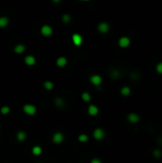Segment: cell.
<instances>
[{"label":"cell","instance_id":"cell-1","mask_svg":"<svg viewBox=\"0 0 162 163\" xmlns=\"http://www.w3.org/2000/svg\"><path fill=\"white\" fill-rule=\"evenodd\" d=\"M93 136L95 140H102L105 136V132L103 129L96 128L93 133Z\"/></svg>","mask_w":162,"mask_h":163},{"label":"cell","instance_id":"cell-2","mask_svg":"<svg viewBox=\"0 0 162 163\" xmlns=\"http://www.w3.org/2000/svg\"><path fill=\"white\" fill-rule=\"evenodd\" d=\"M23 111L27 114H29V116H33V114H35V113H36V107L35 105H32V104H26V105H24Z\"/></svg>","mask_w":162,"mask_h":163},{"label":"cell","instance_id":"cell-3","mask_svg":"<svg viewBox=\"0 0 162 163\" xmlns=\"http://www.w3.org/2000/svg\"><path fill=\"white\" fill-rule=\"evenodd\" d=\"M131 44V39L128 36H122L118 40V46L120 48H128Z\"/></svg>","mask_w":162,"mask_h":163},{"label":"cell","instance_id":"cell-4","mask_svg":"<svg viewBox=\"0 0 162 163\" xmlns=\"http://www.w3.org/2000/svg\"><path fill=\"white\" fill-rule=\"evenodd\" d=\"M97 30L100 33H107L110 31V25L106 22H101L97 26Z\"/></svg>","mask_w":162,"mask_h":163},{"label":"cell","instance_id":"cell-5","mask_svg":"<svg viewBox=\"0 0 162 163\" xmlns=\"http://www.w3.org/2000/svg\"><path fill=\"white\" fill-rule=\"evenodd\" d=\"M40 31H41L42 35L48 37V36H50L51 34L53 33V28L51 27V26H49V25H44V26H42Z\"/></svg>","mask_w":162,"mask_h":163},{"label":"cell","instance_id":"cell-6","mask_svg":"<svg viewBox=\"0 0 162 163\" xmlns=\"http://www.w3.org/2000/svg\"><path fill=\"white\" fill-rule=\"evenodd\" d=\"M90 81L93 85L95 86H99L102 82V77L99 74H93L90 77Z\"/></svg>","mask_w":162,"mask_h":163},{"label":"cell","instance_id":"cell-7","mask_svg":"<svg viewBox=\"0 0 162 163\" xmlns=\"http://www.w3.org/2000/svg\"><path fill=\"white\" fill-rule=\"evenodd\" d=\"M72 40H73V44L75 46H77V47L83 43V38H82V36L79 33H73L72 36Z\"/></svg>","mask_w":162,"mask_h":163},{"label":"cell","instance_id":"cell-8","mask_svg":"<svg viewBox=\"0 0 162 163\" xmlns=\"http://www.w3.org/2000/svg\"><path fill=\"white\" fill-rule=\"evenodd\" d=\"M63 140H64L63 134L59 133V132L55 133L53 136V143H55V144H60V143L63 142Z\"/></svg>","mask_w":162,"mask_h":163},{"label":"cell","instance_id":"cell-9","mask_svg":"<svg viewBox=\"0 0 162 163\" xmlns=\"http://www.w3.org/2000/svg\"><path fill=\"white\" fill-rule=\"evenodd\" d=\"M128 120H129V122L133 123V124H135V123H137L139 120H140V117H139L137 114L131 113L128 114Z\"/></svg>","mask_w":162,"mask_h":163},{"label":"cell","instance_id":"cell-10","mask_svg":"<svg viewBox=\"0 0 162 163\" xmlns=\"http://www.w3.org/2000/svg\"><path fill=\"white\" fill-rule=\"evenodd\" d=\"M98 113H99V110H98V108L96 107L95 105L89 106V108H88V114H89L90 116H97Z\"/></svg>","mask_w":162,"mask_h":163},{"label":"cell","instance_id":"cell-11","mask_svg":"<svg viewBox=\"0 0 162 163\" xmlns=\"http://www.w3.org/2000/svg\"><path fill=\"white\" fill-rule=\"evenodd\" d=\"M67 58L66 57H64V56H60V57H58L57 60H56V65L58 66V67H60V68H63L65 67V66L67 65Z\"/></svg>","mask_w":162,"mask_h":163},{"label":"cell","instance_id":"cell-12","mask_svg":"<svg viewBox=\"0 0 162 163\" xmlns=\"http://www.w3.org/2000/svg\"><path fill=\"white\" fill-rule=\"evenodd\" d=\"M24 60H25V63H26L28 66H33L35 64V56L33 55H27Z\"/></svg>","mask_w":162,"mask_h":163},{"label":"cell","instance_id":"cell-13","mask_svg":"<svg viewBox=\"0 0 162 163\" xmlns=\"http://www.w3.org/2000/svg\"><path fill=\"white\" fill-rule=\"evenodd\" d=\"M26 137H27V134L23 131H19V132H17V134H16V139L20 142L24 141V140L26 139Z\"/></svg>","mask_w":162,"mask_h":163},{"label":"cell","instance_id":"cell-14","mask_svg":"<svg viewBox=\"0 0 162 163\" xmlns=\"http://www.w3.org/2000/svg\"><path fill=\"white\" fill-rule=\"evenodd\" d=\"M120 94H121L123 96H130V94H131V89H130V87H128V86H125V87L121 88Z\"/></svg>","mask_w":162,"mask_h":163},{"label":"cell","instance_id":"cell-15","mask_svg":"<svg viewBox=\"0 0 162 163\" xmlns=\"http://www.w3.org/2000/svg\"><path fill=\"white\" fill-rule=\"evenodd\" d=\"M25 50H26V48H25V46L23 44H18L16 45L15 47V51L16 53H24Z\"/></svg>","mask_w":162,"mask_h":163},{"label":"cell","instance_id":"cell-16","mask_svg":"<svg viewBox=\"0 0 162 163\" xmlns=\"http://www.w3.org/2000/svg\"><path fill=\"white\" fill-rule=\"evenodd\" d=\"M9 24V19L6 16H1L0 17V28H4Z\"/></svg>","mask_w":162,"mask_h":163},{"label":"cell","instance_id":"cell-17","mask_svg":"<svg viewBox=\"0 0 162 163\" xmlns=\"http://www.w3.org/2000/svg\"><path fill=\"white\" fill-rule=\"evenodd\" d=\"M81 98L85 102H90L91 99H92V97H91V94L89 93H87V92H84V93L81 94Z\"/></svg>","mask_w":162,"mask_h":163},{"label":"cell","instance_id":"cell-18","mask_svg":"<svg viewBox=\"0 0 162 163\" xmlns=\"http://www.w3.org/2000/svg\"><path fill=\"white\" fill-rule=\"evenodd\" d=\"M32 153L33 154H35V156H39V154H41L42 153V148L40 146H35L32 150Z\"/></svg>","mask_w":162,"mask_h":163},{"label":"cell","instance_id":"cell-19","mask_svg":"<svg viewBox=\"0 0 162 163\" xmlns=\"http://www.w3.org/2000/svg\"><path fill=\"white\" fill-rule=\"evenodd\" d=\"M43 86L46 90L51 91V90H53V83L52 81H45L43 83Z\"/></svg>","mask_w":162,"mask_h":163},{"label":"cell","instance_id":"cell-20","mask_svg":"<svg viewBox=\"0 0 162 163\" xmlns=\"http://www.w3.org/2000/svg\"><path fill=\"white\" fill-rule=\"evenodd\" d=\"M78 140L80 142H87L88 140H89V136H87V134H79V136H78Z\"/></svg>","mask_w":162,"mask_h":163},{"label":"cell","instance_id":"cell-21","mask_svg":"<svg viewBox=\"0 0 162 163\" xmlns=\"http://www.w3.org/2000/svg\"><path fill=\"white\" fill-rule=\"evenodd\" d=\"M55 104L57 106V107H62L64 105V101L63 99L60 98V97H56L55 99Z\"/></svg>","mask_w":162,"mask_h":163},{"label":"cell","instance_id":"cell-22","mask_svg":"<svg viewBox=\"0 0 162 163\" xmlns=\"http://www.w3.org/2000/svg\"><path fill=\"white\" fill-rule=\"evenodd\" d=\"M2 114H8L10 113V107L9 106H3V107L1 108V110H0Z\"/></svg>","mask_w":162,"mask_h":163},{"label":"cell","instance_id":"cell-23","mask_svg":"<svg viewBox=\"0 0 162 163\" xmlns=\"http://www.w3.org/2000/svg\"><path fill=\"white\" fill-rule=\"evenodd\" d=\"M62 21H63L64 23H69L71 21V15H69V14H64V15H62Z\"/></svg>","mask_w":162,"mask_h":163},{"label":"cell","instance_id":"cell-24","mask_svg":"<svg viewBox=\"0 0 162 163\" xmlns=\"http://www.w3.org/2000/svg\"><path fill=\"white\" fill-rule=\"evenodd\" d=\"M155 70H156V71H157L158 73L162 74V62H159L158 64L156 65V67H155Z\"/></svg>","mask_w":162,"mask_h":163},{"label":"cell","instance_id":"cell-25","mask_svg":"<svg viewBox=\"0 0 162 163\" xmlns=\"http://www.w3.org/2000/svg\"><path fill=\"white\" fill-rule=\"evenodd\" d=\"M153 156L156 157V158H159V157L161 156V152H160V150H158V149H156V150L153 151Z\"/></svg>","mask_w":162,"mask_h":163},{"label":"cell","instance_id":"cell-26","mask_svg":"<svg viewBox=\"0 0 162 163\" xmlns=\"http://www.w3.org/2000/svg\"><path fill=\"white\" fill-rule=\"evenodd\" d=\"M111 76H112L113 78H118V77H119V73L117 71H113L112 73H111Z\"/></svg>","mask_w":162,"mask_h":163},{"label":"cell","instance_id":"cell-27","mask_svg":"<svg viewBox=\"0 0 162 163\" xmlns=\"http://www.w3.org/2000/svg\"><path fill=\"white\" fill-rule=\"evenodd\" d=\"M91 163H102V161L99 158H93L91 160Z\"/></svg>","mask_w":162,"mask_h":163}]
</instances>
